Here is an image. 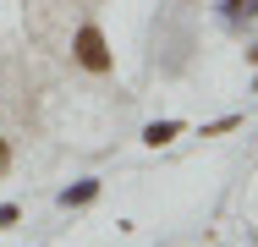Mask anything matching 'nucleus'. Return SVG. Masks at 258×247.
Masks as SVG:
<instances>
[{"instance_id":"nucleus-1","label":"nucleus","mask_w":258,"mask_h":247,"mask_svg":"<svg viewBox=\"0 0 258 247\" xmlns=\"http://www.w3.org/2000/svg\"><path fill=\"white\" fill-rule=\"evenodd\" d=\"M72 55H77V66H88V72H110V44H104V33L94 28V22H83V28H77Z\"/></svg>"},{"instance_id":"nucleus-2","label":"nucleus","mask_w":258,"mask_h":247,"mask_svg":"<svg viewBox=\"0 0 258 247\" xmlns=\"http://www.w3.org/2000/svg\"><path fill=\"white\" fill-rule=\"evenodd\" d=\"M94 198H99V181L88 176V181H77V187H66V193H60V203H66V209H83V203H94Z\"/></svg>"},{"instance_id":"nucleus-3","label":"nucleus","mask_w":258,"mask_h":247,"mask_svg":"<svg viewBox=\"0 0 258 247\" xmlns=\"http://www.w3.org/2000/svg\"><path fill=\"white\" fill-rule=\"evenodd\" d=\"M176 132H181V121H149V127H143V143L159 148V143H170Z\"/></svg>"},{"instance_id":"nucleus-4","label":"nucleus","mask_w":258,"mask_h":247,"mask_svg":"<svg viewBox=\"0 0 258 247\" xmlns=\"http://www.w3.org/2000/svg\"><path fill=\"white\" fill-rule=\"evenodd\" d=\"M225 17L242 22V17H258V0H225Z\"/></svg>"},{"instance_id":"nucleus-5","label":"nucleus","mask_w":258,"mask_h":247,"mask_svg":"<svg viewBox=\"0 0 258 247\" xmlns=\"http://www.w3.org/2000/svg\"><path fill=\"white\" fill-rule=\"evenodd\" d=\"M6 225H17V209H11V203H0V231H6Z\"/></svg>"},{"instance_id":"nucleus-6","label":"nucleus","mask_w":258,"mask_h":247,"mask_svg":"<svg viewBox=\"0 0 258 247\" xmlns=\"http://www.w3.org/2000/svg\"><path fill=\"white\" fill-rule=\"evenodd\" d=\"M6 170H11V143L0 138V176H6Z\"/></svg>"},{"instance_id":"nucleus-7","label":"nucleus","mask_w":258,"mask_h":247,"mask_svg":"<svg viewBox=\"0 0 258 247\" xmlns=\"http://www.w3.org/2000/svg\"><path fill=\"white\" fill-rule=\"evenodd\" d=\"M247 60H253V66H258V44H253V49H247Z\"/></svg>"}]
</instances>
